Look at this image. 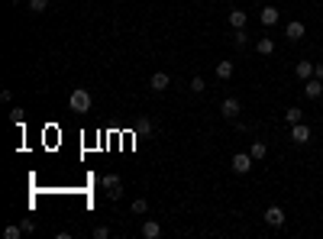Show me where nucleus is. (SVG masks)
I'll return each mask as SVG.
<instances>
[{
  "mask_svg": "<svg viewBox=\"0 0 323 239\" xmlns=\"http://www.w3.org/2000/svg\"><path fill=\"white\" fill-rule=\"evenodd\" d=\"M91 91L87 87H75L71 91V97H68V107H71V113H87L91 110Z\"/></svg>",
  "mask_w": 323,
  "mask_h": 239,
  "instance_id": "nucleus-1",
  "label": "nucleus"
},
{
  "mask_svg": "<svg viewBox=\"0 0 323 239\" xmlns=\"http://www.w3.org/2000/svg\"><path fill=\"white\" fill-rule=\"evenodd\" d=\"M252 162H256V158H252L249 152H236V155H233V172H236V175H249L252 172Z\"/></svg>",
  "mask_w": 323,
  "mask_h": 239,
  "instance_id": "nucleus-2",
  "label": "nucleus"
},
{
  "mask_svg": "<svg viewBox=\"0 0 323 239\" xmlns=\"http://www.w3.org/2000/svg\"><path fill=\"white\" fill-rule=\"evenodd\" d=\"M220 113H223L226 120H233V117H239V113H242V104L236 100V97H226V100L220 104Z\"/></svg>",
  "mask_w": 323,
  "mask_h": 239,
  "instance_id": "nucleus-3",
  "label": "nucleus"
},
{
  "mask_svg": "<svg viewBox=\"0 0 323 239\" xmlns=\"http://www.w3.org/2000/svg\"><path fill=\"white\" fill-rule=\"evenodd\" d=\"M291 139H294V143H298V146H304V143H310V126H307V123H294V126H291Z\"/></svg>",
  "mask_w": 323,
  "mask_h": 239,
  "instance_id": "nucleus-4",
  "label": "nucleus"
},
{
  "mask_svg": "<svg viewBox=\"0 0 323 239\" xmlns=\"http://www.w3.org/2000/svg\"><path fill=\"white\" fill-rule=\"evenodd\" d=\"M304 94H307L310 100H320L323 97V81L320 78H307V81H304Z\"/></svg>",
  "mask_w": 323,
  "mask_h": 239,
  "instance_id": "nucleus-5",
  "label": "nucleus"
},
{
  "mask_svg": "<svg viewBox=\"0 0 323 239\" xmlns=\"http://www.w3.org/2000/svg\"><path fill=\"white\" fill-rule=\"evenodd\" d=\"M265 223L268 226H284V210L278 207V203H272V207L265 210Z\"/></svg>",
  "mask_w": 323,
  "mask_h": 239,
  "instance_id": "nucleus-6",
  "label": "nucleus"
},
{
  "mask_svg": "<svg viewBox=\"0 0 323 239\" xmlns=\"http://www.w3.org/2000/svg\"><path fill=\"white\" fill-rule=\"evenodd\" d=\"M168 84H171V78H168V75H165V72H155V75L149 78V87H152V91H155V94H162V91H168Z\"/></svg>",
  "mask_w": 323,
  "mask_h": 239,
  "instance_id": "nucleus-7",
  "label": "nucleus"
},
{
  "mask_svg": "<svg viewBox=\"0 0 323 239\" xmlns=\"http://www.w3.org/2000/svg\"><path fill=\"white\" fill-rule=\"evenodd\" d=\"M226 20H230V26H233V29H246L249 13H246V10H230V16H226Z\"/></svg>",
  "mask_w": 323,
  "mask_h": 239,
  "instance_id": "nucleus-8",
  "label": "nucleus"
},
{
  "mask_svg": "<svg viewBox=\"0 0 323 239\" xmlns=\"http://www.w3.org/2000/svg\"><path fill=\"white\" fill-rule=\"evenodd\" d=\"M284 36L291 39V42H298V39H304V23H301V20H291V23L284 26Z\"/></svg>",
  "mask_w": 323,
  "mask_h": 239,
  "instance_id": "nucleus-9",
  "label": "nucleus"
},
{
  "mask_svg": "<svg viewBox=\"0 0 323 239\" xmlns=\"http://www.w3.org/2000/svg\"><path fill=\"white\" fill-rule=\"evenodd\" d=\"M259 20H262V26H275L278 23V7H262Z\"/></svg>",
  "mask_w": 323,
  "mask_h": 239,
  "instance_id": "nucleus-10",
  "label": "nucleus"
},
{
  "mask_svg": "<svg viewBox=\"0 0 323 239\" xmlns=\"http://www.w3.org/2000/svg\"><path fill=\"white\" fill-rule=\"evenodd\" d=\"M142 236H146V239H159V236H162V223L146 220V223H142Z\"/></svg>",
  "mask_w": 323,
  "mask_h": 239,
  "instance_id": "nucleus-11",
  "label": "nucleus"
},
{
  "mask_svg": "<svg viewBox=\"0 0 323 239\" xmlns=\"http://www.w3.org/2000/svg\"><path fill=\"white\" fill-rule=\"evenodd\" d=\"M233 72H236V65H233V61H217V78H220V81L233 78Z\"/></svg>",
  "mask_w": 323,
  "mask_h": 239,
  "instance_id": "nucleus-12",
  "label": "nucleus"
},
{
  "mask_svg": "<svg viewBox=\"0 0 323 239\" xmlns=\"http://www.w3.org/2000/svg\"><path fill=\"white\" fill-rule=\"evenodd\" d=\"M249 155H252V158H256V162H262V158H265V155H268V146H265V143H262V139H256V143H252V149H249Z\"/></svg>",
  "mask_w": 323,
  "mask_h": 239,
  "instance_id": "nucleus-13",
  "label": "nucleus"
},
{
  "mask_svg": "<svg viewBox=\"0 0 323 239\" xmlns=\"http://www.w3.org/2000/svg\"><path fill=\"white\" fill-rule=\"evenodd\" d=\"M256 52H259V55H272V52H275V42L268 39V36H262V39L256 42Z\"/></svg>",
  "mask_w": 323,
  "mask_h": 239,
  "instance_id": "nucleus-14",
  "label": "nucleus"
},
{
  "mask_svg": "<svg viewBox=\"0 0 323 239\" xmlns=\"http://www.w3.org/2000/svg\"><path fill=\"white\" fill-rule=\"evenodd\" d=\"M284 120H288V126H294V123L304 120V110H301V107H288V110H284Z\"/></svg>",
  "mask_w": 323,
  "mask_h": 239,
  "instance_id": "nucleus-15",
  "label": "nucleus"
},
{
  "mask_svg": "<svg viewBox=\"0 0 323 239\" xmlns=\"http://www.w3.org/2000/svg\"><path fill=\"white\" fill-rule=\"evenodd\" d=\"M294 72H298L301 81H307V78H313V65H310V61H298V68H294Z\"/></svg>",
  "mask_w": 323,
  "mask_h": 239,
  "instance_id": "nucleus-16",
  "label": "nucleus"
},
{
  "mask_svg": "<svg viewBox=\"0 0 323 239\" xmlns=\"http://www.w3.org/2000/svg\"><path fill=\"white\" fill-rule=\"evenodd\" d=\"M133 214H149V200H146V197H136V200H133Z\"/></svg>",
  "mask_w": 323,
  "mask_h": 239,
  "instance_id": "nucleus-17",
  "label": "nucleus"
},
{
  "mask_svg": "<svg viewBox=\"0 0 323 239\" xmlns=\"http://www.w3.org/2000/svg\"><path fill=\"white\" fill-rule=\"evenodd\" d=\"M100 184H103L107 191H113V188H120V178H117V175H103V178H100Z\"/></svg>",
  "mask_w": 323,
  "mask_h": 239,
  "instance_id": "nucleus-18",
  "label": "nucleus"
},
{
  "mask_svg": "<svg viewBox=\"0 0 323 239\" xmlns=\"http://www.w3.org/2000/svg\"><path fill=\"white\" fill-rule=\"evenodd\" d=\"M29 10L32 13H46L49 10V0H29Z\"/></svg>",
  "mask_w": 323,
  "mask_h": 239,
  "instance_id": "nucleus-19",
  "label": "nucleus"
},
{
  "mask_svg": "<svg viewBox=\"0 0 323 239\" xmlns=\"http://www.w3.org/2000/svg\"><path fill=\"white\" fill-rule=\"evenodd\" d=\"M20 233H23V226H16V223H10L4 229V239H20Z\"/></svg>",
  "mask_w": 323,
  "mask_h": 239,
  "instance_id": "nucleus-20",
  "label": "nucleus"
},
{
  "mask_svg": "<svg viewBox=\"0 0 323 239\" xmlns=\"http://www.w3.org/2000/svg\"><path fill=\"white\" fill-rule=\"evenodd\" d=\"M191 91H194V94H204L207 91V84H204V78H200V75L191 78Z\"/></svg>",
  "mask_w": 323,
  "mask_h": 239,
  "instance_id": "nucleus-21",
  "label": "nucleus"
},
{
  "mask_svg": "<svg viewBox=\"0 0 323 239\" xmlns=\"http://www.w3.org/2000/svg\"><path fill=\"white\" fill-rule=\"evenodd\" d=\"M233 39H236V46H239V49H246V46H249V32H246V29H236V36H233Z\"/></svg>",
  "mask_w": 323,
  "mask_h": 239,
  "instance_id": "nucleus-22",
  "label": "nucleus"
},
{
  "mask_svg": "<svg viewBox=\"0 0 323 239\" xmlns=\"http://www.w3.org/2000/svg\"><path fill=\"white\" fill-rule=\"evenodd\" d=\"M10 120H13L16 126L23 129V120H26V117H23V110H20V107H13V110H10Z\"/></svg>",
  "mask_w": 323,
  "mask_h": 239,
  "instance_id": "nucleus-23",
  "label": "nucleus"
},
{
  "mask_svg": "<svg viewBox=\"0 0 323 239\" xmlns=\"http://www.w3.org/2000/svg\"><path fill=\"white\" fill-rule=\"evenodd\" d=\"M110 236V226H97L94 229V239H107Z\"/></svg>",
  "mask_w": 323,
  "mask_h": 239,
  "instance_id": "nucleus-24",
  "label": "nucleus"
},
{
  "mask_svg": "<svg viewBox=\"0 0 323 239\" xmlns=\"http://www.w3.org/2000/svg\"><path fill=\"white\" fill-rule=\"evenodd\" d=\"M20 226H23V233H32V229H36V223H32V220H29V217H26V220H23V223H20Z\"/></svg>",
  "mask_w": 323,
  "mask_h": 239,
  "instance_id": "nucleus-25",
  "label": "nucleus"
},
{
  "mask_svg": "<svg viewBox=\"0 0 323 239\" xmlns=\"http://www.w3.org/2000/svg\"><path fill=\"white\" fill-rule=\"evenodd\" d=\"M313 78H320V81H323V65H313Z\"/></svg>",
  "mask_w": 323,
  "mask_h": 239,
  "instance_id": "nucleus-26",
  "label": "nucleus"
},
{
  "mask_svg": "<svg viewBox=\"0 0 323 239\" xmlns=\"http://www.w3.org/2000/svg\"><path fill=\"white\" fill-rule=\"evenodd\" d=\"M13 4H23V0H13Z\"/></svg>",
  "mask_w": 323,
  "mask_h": 239,
  "instance_id": "nucleus-27",
  "label": "nucleus"
},
{
  "mask_svg": "<svg viewBox=\"0 0 323 239\" xmlns=\"http://www.w3.org/2000/svg\"><path fill=\"white\" fill-rule=\"evenodd\" d=\"M320 52H323V46H320Z\"/></svg>",
  "mask_w": 323,
  "mask_h": 239,
  "instance_id": "nucleus-28",
  "label": "nucleus"
}]
</instances>
